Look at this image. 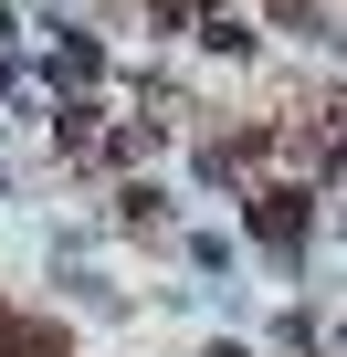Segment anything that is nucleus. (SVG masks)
Returning <instances> with one entry per match:
<instances>
[{"label": "nucleus", "mask_w": 347, "mask_h": 357, "mask_svg": "<svg viewBox=\"0 0 347 357\" xmlns=\"http://www.w3.org/2000/svg\"><path fill=\"white\" fill-rule=\"evenodd\" d=\"M253 231H263V242H295V231H305V190H274V200L253 211Z\"/></svg>", "instance_id": "f03ea898"}, {"label": "nucleus", "mask_w": 347, "mask_h": 357, "mask_svg": "<svg viewBox=\"0 0 347 357\" xmlns=\"http://www.w3.org/2000/svg\"><path fill=\"white\" fill-rule=\"evenodd\" d=\"M211 357H232V347H211Z\"/></svg>", "instance_id": "7ed1b4c3"}, {"label": "nucleus", "mask_w": 347, "mask_h": 357, "mask_svg": "<svg viewBox=\"0 0 347 357\" xmlns=\"http://www.w3.org/2000/svg\"><path fill=\"white\" fill-rule=\"evenodd\" d=\"M0 357H64V336L32 326V315H0Z\"/></svg>", "instance_id": "f257e3e1"}]
</instances>
